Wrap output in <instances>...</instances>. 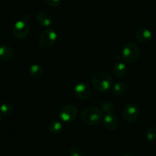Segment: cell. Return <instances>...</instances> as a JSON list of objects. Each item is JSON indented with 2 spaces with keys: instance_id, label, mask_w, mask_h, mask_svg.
Returning <instances> with one entry per match:
<instances>
[{
  "instance_id": "cell-8",
  "label": "cell",
  "mask_w": 156,
  "mask_h": 156,
  "mask_svg": "<svg viewBox=\"0 0 156 156\" xmlns=\"http://www.w3.org/2000/svg\"><path fill=\"white\" fill-rule=\"evenodd\" d=\"M74 94L78 99L82 100H88L91 97L92 90L87 83H79L75 86Z\"/></svg>"
},
{
  "instance_id": "cell-19",
  "label": "cell",
  "mask_w": 156,
  "mask_h": 156,
  "mask_svg": "<svg viewBox=\"0 0 156 156\" xmlns=\"http://www.w3.org/2000/svg\"><path fill=\"white\" fill-rule=\"evenodd\" d=\"M12 111V106L8 103H5L0 106V112L4 115H8Z\"/></svg>"
},
{
  "instance_id": "cell-15",
  "label": "cell",
  "mask_w": 156,
  "mask_h": 156,
  "mask_svg": "<svg viewBox=\"0 0 156 156\" xmlns=\"http://www.w3.org/2000/svg\"><path fill=\"white\" fill-rule=\"evenodd\" d=\"M28 73H29V75L32 78L38 79V78H40L43 75L44 70H43V67L40 64H34L29 67Z\"/></svg>"
},
{
  "instance_id": "cell-13",
  "label": "cell",
  "mask_w": 156,
  "mask_h": 156,
  "mask_svg": "<svg viewBox=\"0 0 156 156\" xmlns=\"http://www.w3.org/2000/svg\"><path fill=\"white\" fill-rule=\"evenodd\" d=\"M126 70L127 68L125 63L120 60H117L114 64L113 67H112V72L118 77L124 76L125 73H126Z\"/></svg>"
},
{
  "instance_id": "cell-4",
  "label": "cell",
  "mask_w": 156,
  "mask_h": 156,
  "mask_svg": "<svg viewBox=\"0 0 156 156\" xmlns=\"http://www.w3.org/2000/svg\"><path fill=\"white\" fill-rule=\"evenodd\" d=\"M140 55V50L136 44L128 42L123 46L121 52V58L126 63H133L138 60Z\"/></svg>"
},
{
  "instance_id": "cell-3",
  "label": "cell",
  "mask_w": 156,
  "mask_h": 156,
  "mask_svg": "<svg viewBox=\"0 0 156 156\" xmlns=\"http://www.w3.org/2000/svg\"><path fill=\"white\" fill-rule=\"evenodd\" d=\"M58 39V34L52 28H46L40 34L38 45L43 50H48L55 45Z\"/></svg>"
},
{
  "instance_id": "cell-12",
  "label": "cell",
  "mask_w": 156,
  "mask_h": 156,
  "mask_svg": "<svg viewBox=\"0 0 156 156\" xmlns=\"http://www.w3.org/2000/svg\"><path fill=\"white\" fill-rule=\"evenodd\" d=\"M14 56V51L9 45L0 46V60L3 61H9Z\"/></svg>"
},
{
  "instance_id": "cell-18",
  "label": "cell",
  "mask_w": 156,
  "mask_h": 156,
  "mask_svg": "<svg viewBox=\"0 0 156 156\" xmlns=\"http://www.w3.org/2000/svg\"><path fill=\"white\" fill-rule=\"evenodd\" d=\"M115 109V105L112 103V102L106 101L103 102L101 104V109L103 112V113H109L112 112Z\"/></svg>"
},
{
  "instance_id": "cell-21",
  "label": "cell",
  "mask_w": 156,
  "mask_h": 156,
  "mask_svg": "<svg viewBox=\"0 0 156 156\" xmlns=\"http://www.w3.org/2000/svg\"><path fill=\"white\" fill-rule=\"evenodd\" d=\"M48 5L52 8H57L61 3V0H44Z\"/></svg>"
},
{
  "instance_id": "cell-1",
  "label": "cell",
  "mask_w": 156,
  "mask_h": 156,
  "mask_svg": "<svg viewBox=\"0 0 156 156\" xmlns=\"http://www.w3.org/2000/svg\"><path fill=\"white\" fill-rule=\"evenodd\" d=\"M92 83L98 92L107 93L112 87V78L107 72L98 71L93 76Z\"/></svg>"
},
{
  "instance_id": "cell-14",
  "label": "cell",
  "mask_w": 156,
  "mask_h": 156,
  "mask_svg": "<svg viewBox=\"0 0 156 156\" xmlns=\"http://www.w3.org/2000/svg\"><path fill=\"white\" fill-rule=\"evenodd\" d=\"M127 90V86L124 82H117L112 87V94L116 97L124 95Z\"/></svg>"
},
{
  "instance_id": "cell-7",
  "label": "cell",
  "mask_w": 156,
  "mask_h": 156,
  "mask_svg": "<svg viewBox=\"0 0 156 156\" xmlns=\"http://www.w3.org/2000/svg\"><path fill=\"white\" fill-rule=\"evenodd\" d=\"M139 114V107L135 103H129L122 109V117L128 122H134Z\"/></svg>"
},
{
  "instance_id": "cell-6",
  "label": "cell",
  "mask_w": 156,
  "mask_h": 156,
  "mask_svg": "<svg viewBox=\"0 0 156 156\" xmlns=\"http://www.w3.org/2000/svg\"><path fill=\"white\" fill-rule=\"evenodd\" d=\"M29 33V25L25 20H19L15 23L12 28V34L16 39L23 40Z\"/></svg>"
},
{
  "instance_id": "cell-23",
  "label": "cell",
  "mask_w": 156,
  "mask_h": 156,
  "mask_svg": "<svg viewBox=\"0 0 156 156\" xmlns=\"http://www.w3.org/2000/svg\"><path fill=\"white\" fill-rule=\"evenodd\" d=\"M1 119H2V116H1V114H0V122H1Z\"/></svg>"
},
{
  "instance_id": "cell-11",
  "label": "cell",
  "mask_w": 156,
  "mask_h": 156,
  "mask_svg": "<svg viewBox=\"0 0 156 156\" xmlns=\"http://www.w3.org/2000/svg\"><path fill=\"white\" fill-rule=\"evenodd\" d=\"M36 20L39 25L44 28H49L53 24V19L51 16L45 12H40L37 13L36 16Z\"/></svg>"
},
{
  "instance_id": "cell-17",
  "label": "cell",
  "mask_w": 156,
  "mask_h": 156,
  "mask_svg": "<svg viewBox=\"0 0 156 156\" xmlns=\"http://www.w3.org/2000/svg\"><path fill=\"white\" fill-rule=\"evenodd\" d=\"M145 136H146V139L149 142L156 141V127L154 126L148 127L146 130Z\"/></svg>"
},
{
  "instance_id": "cell-22",
  "label": "cell",
  "mask_w": 156,
  "mask_h": 156,
  "mask_svg": "<svg viewBox=\"0 0 156 156\" xmlns=\"http://www.w3.org/2000/svg\"><path fill=\"white\" fill-rule=\"evenodd\" d=\"M123 156H134V155H131V154H126V155H123Z\"/></svg>"
},
{
  "instance_id": "cell-5",
  "label": "cell",
  "mask_w": 156,
  "mask_h": 156,
  "mask_svg": "<svg viewBox=\"0 0 156 156\" xmlns=\"http://www.w3.org/2000/svg\"><path fill=\"white\" fill-rule=\"evenodd\" d=\"M77 115V109L73 104H67L63 106L59 112L60 119L64 122L74 121Z\"/></svg>"
},
{
  "instance_id": "cell-9",
  "label": "cell",
  "mask_w": 156,
  "mask_h": 156,
  "mask_svg": "<svg viewBox=\"0 0 156 156\" xmlns=\"http://www.w3.org/2000/svg\"><path fill=\"white\" fill-rule=\"evenodd\" d=\"M103 124L105 129L107 130H115L118 127L119 125V119L116 115L112 112L106 113V115H103Z\"/></svg>"
},
{
  "instance_id": "cell-16",
  "label": "cell",
  "mask_w": 156,
  "mask_h": 156,
  "mask_svg": "<svg viewBox=\"0 0 156 156\" xmlns=\"http://www.w3.org/2000/svg\"><path fill=\"white\" fill-rule=\"evenodd\" d=\"M48 131L50 132L51 134H59V133L62 131L63 125L61 122H59V121L58 120L51 121V122L48 124Z\"/></svg>"
},
{
  "instance_id": "cell-10",
  "label": "cell",
  "mask_w": 156,
  "mask_h": 156,
  "mask_svg": "<svg viewBox=\"0 0 156 156\" xmlns=\"http://www.w3.org/2000/svg\"><path fill=\"white\" fill-rule=\"evenodd\" d=\"M136 37L141 43H148L152 38V33L146 28H140L136 31Z\"/></svg>"
},
{
  "instance_id": "cell-20",
  "label": "cell",
  "mask_w": 156,
  "mask_h": 156,
  "mask_svg": "<svg viewBox=\"0 0 156 156\" xmlns=\"http://www.w3.org/2000/svg\"><path fill=\"white\" fill-rule=\"evenodd\" d=\"M70 156H84V152L80 148L77 146H73L69 151Z\"/></svg>"
},
{
  "instance_id": "cell-2",
  "label": "cell",
  "mask_w": 156,
  "mask_h": 156,
  "mask_svg": "<svg viewBox=\"0 0 156 156\" xmlns=\"http://www.w3.org/2000/svg\"><path fill=\"white\" fill-rule=\"evenodd\" d=\"M103 112L100 108L95 106H87L82 110L80 117L84 123L88 126L99 125L103 121Z\"/></svg>"
}]
</instances>
